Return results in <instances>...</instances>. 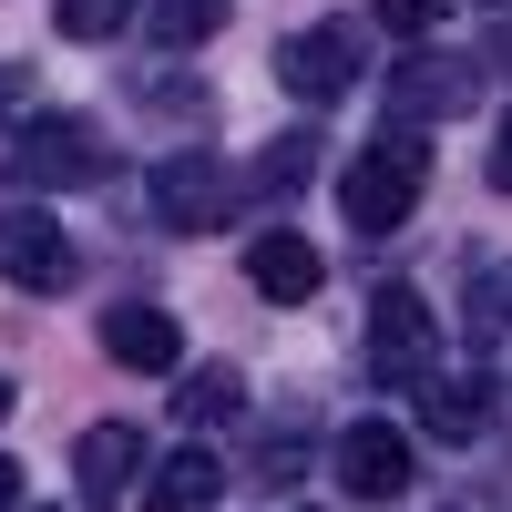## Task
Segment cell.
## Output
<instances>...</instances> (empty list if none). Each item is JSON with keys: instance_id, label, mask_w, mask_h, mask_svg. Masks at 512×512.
Segmentation results:
<instances>
[{"instance_id": "cell-1", "label": "cell", "mask_w": 512, "mask_h": 512, "mask_svg": "<svg viewBox=\"0 0 512 512\" xmlns=\"http://www.w3.org/2000/svg\"><path fill=\"white\" fill-rule=\"evenodd\" d=\"M420 185H431V144L400 123V134H379V144L349 154V175H338V216H349L359 236H390V226H410Z\"/></svg>"}, {"instance_id": "cell-2", "label": "cell", "mask_w": 512, "mask_h": 512, "mask_svg": "<svg viewBox=\"0 0 512 512\" xmlns=\"http://www.w3.org/2000/svg\"><path fill=\"white\" fill-rule=\"evenodd\" d=\"M113 175V144H103V123H82V113H31L21 134H11V185H103Z\"/></svg>"}, {"instance_id": "cell-3", "label": "cell", "mask_w": 512, "mask_h": 512, "mask_svg": "<svg viewBox=\"0 0 512 512\" xmlns=\"http://www.w3.org/2000/svg\"><path fill=\"white\" fill-rule=\"evenodd\" d=\"M144 195H154V226H175V236H216L256 185H236L216 154H195V144H185V154H164V164H154V185H144Z\"/></svg>"}, {"instance_id": "cell-4", "label": "cell", "mask_w": 512, "mask_h": 512, "mask_svg": "<svg viewBox=\"0 0 512 512\" xmlns=\"http://www.w3.org/2000/svg\"><path fill=\"white\" fill-rule=\"evenodd\" d=\"M359 62H369V31L359 21H308V31L277 41V82H287L297 103H338L359 82Z\"/></svg>"}, {"instance_id": "cell-5", "label": "cell", "mask_w": 512, "mask_h": 512, "mask_svg": "<svg viewBox=\"0 0 512 512\" xmlns=\"http://www.w3.org/2000/svg\"><path fill=\"white\" fill-rule=\"evenodd\" d=\"M431 349H441V318L420 287H379L369 297V379H431Z\"/></svg>"}, {"instance_id": "cell-6", "label": "cell", "mask_w": 512, "mask_h": 512, "mask_svg": "<svg viewBox=\"0 0 512 512\" xmlns=\"http://www.w3.org/2000/svg\"><path fill=\"white\" fill-rule=\"evenodd\" d=\"M0 277L31 287V297H62L72 287V236L41 216V205H11V216H0Z\"/></svg>"}, {"instance_id": "cell-7", "label": "cell", "mask_w": 512, "mask_h": 512, "mask_svg": "<svg viewBox=\"0 0 512 512\" xmlns=\"http://www.w3.org/2000/svg\"><path fill=\"white\" fill-rule=\"evenodd\" d=\"M338 492H359V502L410 492V441L390 420H349V431H338Z\"/></svg>"}, {"instance_id": "cell-8", "label": "cell", "mask_w": 512, "mask_h": 512, "mask_svg": "<svg viewBox=\"0 0 512 512\" xmlns=\"http://www.w3.org/2000/svg\"><path fill=\"white\" fill-rule=\"evenodd\" d=\"M72 482H82V502H123L144 482V431L134 420H93V431L72 441Z\"/></svg>"}, {"instance_id": "cell-9", "label": "cell", "mask_w": 512, "mask_h": 512, "mask_svg": "<svg viewBox=\"0 0 512 512\" xmlns=\"http://www.w3.org/2000/svg\"><path fill=\"white\" fill-rule=\"evenodd\" d=\"M318 277H328V267H318V246L297 236V226H267V236L246 246V287L267 297V308H308Z\"/></svg>"}, {"instance_id": "cell-10", "label": "cell", "mask_w": 512, "mask_h": 512, "mask_svg": "<svg viewBox=\"0 0 512 512\" xmlns=\"http://www.w3.org/2000/svg\"><path fill=\"white\" fill-rule=\"evenodd\" d=\"M461 103H472V62H441V52H410V62L390 72V113L410 123V134H420V123H451Z\"/></svg>"}, {"instance_id": "cell-11", "label": "cell", "mask_w": 512, "mask_h": 512, "mask_svg": "<svg viewBox=\"0 0 512 512\" xmlns=\"http://www.w3.org/2000/svg\"><path fill=\"white\" fill-rule=\"evenodd\" d=\"M216 492H226V461L205 451V441L164 451L154 472H144V512H216Z\"/></svg>"}, {"instance_id": "cell-12", "label": "cell", "mask_w": 512, "mask_h": 512, "mask_svg": "<svg viewBox=\"0 0 512 512\" xmlns=\"http://www.w3.org/2000/svg\"><path fill=\"white\" fill-rule=\"evenodd\" d=\"M103 359L113 369H175L185 359V328L164 308H103Z\"/></svg>"}, {"instance_id": "cell-13", "label": "cell", "mask_w": 512, "mask_h": 512, "mask_svg": "<svg viewBox=\"0 0 512 512\" xmlns=\"http://www.w3.org/2000/svg\"><path fill=\"white\" fill-rule=\"evenodd\" d=\"M420 420H431V441H482L492 390H482L472 369H461V379H420Z\"/></svg>"}, {"instance_id": "cell-14", "label": "cell", "mask_w": 512, "mask_h": 512, "mask_svg": "<svg viewBox=\"0 0 512 512\" xmlns=\"http://www.w3.org/2000/svg\"><path fill=\"white\" fill-rule=\"evenodd\" d=\"M236 410H246V379L236 369H185L175 379V420H185V431H226Z\"/></svg>"}, {"instance_id": "cell-15", "label": "cell", "mask_w": 512, "mask_h": 512, "mask_svg": "<svg viewBox=\"0 0 512 512\" xmlns=\"http://www.w3.org/2000/svg\"><path fill=\"white\" fill-rule=\"evenodd\" d=\"M144 31L164 41V52H195V41L226 31V0H144Z\"/></svg>"}, {"instance_id": "cell-16", "label": "cell", "mask_w": 512, "mask_h": 512, "mask_svg": "<svg viewBox=\"0 0 512 512\" xmlns=\"http://www.w3.org/2000/svg\"><path fill=\"white\" fill-rule=\"evenodd\" d=\"M308 175H318V134L297 123V134H277L267 154H256V175H246V185H256V195H297Z\"/></svg>"}, {"instance_id": "cell-17", "label": "cell", "mask_w": 512, "mask_h": 512, "mask_svg": "<svg viewBox=\"0 0 512 512\" xmlns=\"http://www.w3.org/2000/svg\"><path fill=\"white\" fill-rule=\"evenodd\" d=\"M144 0H62V41H113Z\"/></svg>"}, {"instance_id": "cell-18", "label": "cell", "mask_w": 512, "mask_h": 512, "mask_svg": "<svg viewBox=\"0 0 512 512\" xmlns=\"http://www.w3.org/2000/svg\"><path fill=\"white\" fill-rule=\"evenodd\" d=\"M369 21L390 31V41H420V31H441V21H451V0H379Z\"/></svg>"}, {"instance_id": "cell-19", "label": "cell", "mask_w": 512, "mask_h": 512, "mask_svg": "<svg viewBox=\"0 0 512 512\" xmlns=\"http://www.w3.org/2000/svg\"><path fill=\"white\" fill-rule=\"evenodd\" d=\"M297 472H308V441H297V431H267V441H256V482H267V492H287Z\"/></svg>"}, {"instance_id": "cell-20", "label": "cell", "mask_w": 512, "mask_h": 512, "mask_svg": "<svg viewBox=\"0 0 512 512\" xmlns=\"http://www.w3.org/2000/svg\"><path fill=\"white\" fill-rule=\"evenodd\" d=\"M482 175H492V185L512 195V113H502V134H492V164H482Z\"/></svg>"}, {"instance_id": "cell-21", "label": "cell", "mask_w": 512, "mask_h": 512, "mask_svg": "<svg viewBox=\"0 0 512 512\" xmlns=\"http://www.w3.org/2000/svg\"><path fill=\"white\" fill-rule=\"evenodd\" d=\"M21 103H31V72H21V62H0V113H21Z\"/></svg>"}, {"instance_id": "cell-22", "label": "cell", "mask_w": 512, "mask_h": 512, "mask_svg": "<svg viewBox=\"0 0 512 512\" xmlns=\"http://www.w3.org/2000/svg\"><path fill=\"white\" fill-rule=\"evenodd\" d=\"M11 502H21V461L0 451V512H11Z\"/></svg>"}, {"instance_id": "cell-23", "label": "cell", "mask_w": 512, "mask_h": 512, "mask_svg": "<svg viewBox=\"0 0 512 512\" xmlns=\"http://www.w3.org/2000/svg\"><path fill=\"white\" fill-rule=\"evenodd\" d=\"M492 62H502V72H512V31H492Z\"/></svg>"}, {"instance_id": "cell-24", "label": "cell", "mask_w": 512, "mask_h": 512, "mask_svg": "<svg viewBox=\"0 0 512 512\" xmlns=\"http://www.w3.org/2000/svg\"><path fill=\"white\" fill-rule=\"evenodd\" d=\"M0 410H11V379H0Z\"/></svg>"}]
</instances>
